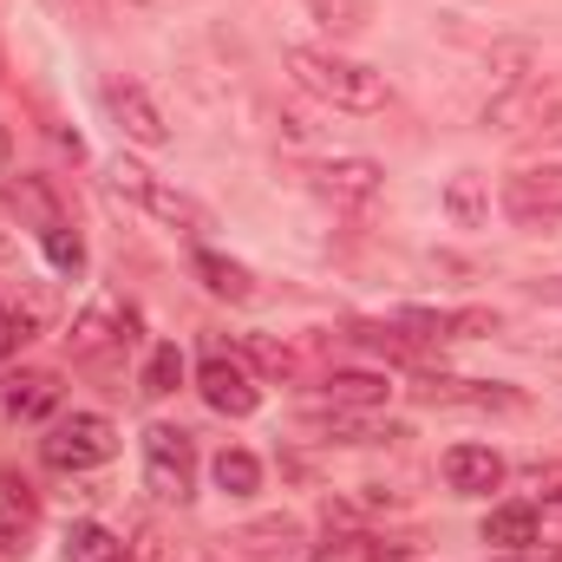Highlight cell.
<instances>
[{
  "label": "cell",
  "instance_id": "1f68e13d",
  "mask_svg": "<svg viewBox=\"0 0 562 562\" xmlns=\"http://www.w3.org/2000/svg\"><path fill=\"white\" fill-rule=\"evenodd\" d=\"M132 7H150V0H132Z\"/></svg>",
  "mask_w": 562,
  "mask_h": 562
},
{
  "label": "cell",
  "instance_id": "ba28073f",
  "mask_svg": "<svg viewBox=\"0 0 562 562\" xmlns=\"http://www.w3.org/2000/svg\"><path fill=\"white\" fill-rule=\"evenodd\" d=\"M223 543H229V562H314V543L294 517H256Z\"/></svg>",
  "mask_w": 562,
  "mask_h": 562
},
{
  "label": "cell",
  "instance_id": "5b68a950",
  "mask_svg": "<svg viewBox=\"0 0 562 562\" xmlns=\"http://www.w3.org/2000/svg\"><path fill=\"white\" fill-rule=\"evenodd\" d=\"M504 216L524 236H550L562 223V164H524L504 177Z\"/></svg>",
  "mask_w": 562,
  "mask_h": 562
},
{
  "label": "cell",
  "instance_id": "ac0fdd59",
  "mask_svg": "<svg viewBox=\"0 0 562 562\" xmlns=\"http://www.w3.org/2000/svg\"><path fill=\"white\" fill-rule=\"evenodd\" d=\"M301 431H314V438H327V445H373V438H406L400 425H367V419H353V413H307L301 419Z\"/></svg>",
  "mask_w": 562,
  "mask_h": 562
},
{
  "label": "cell",
  "instance_id": "d4e9b609",
  "mask_svg": "<svg viewBox=\"0 0 562 562\" xmlns=\"http://www.w3.org/2000/svg\"><path fill=\"white\" fill-rule=\"evenodd\" d=\"M314 562H406V550L386 537H334L327 550H314Z\"/></svg>",
  "mask_w": 562,
  "mask_h": 562
},
{
  "label": "cell",
  "instance_id": "83f0119b",
  "mask_svg": "<svg viewBox=\"0 0 562 562\" xmlns=\"http://www.w3.org/2000/svg\"><path fill=\"white\" fill-rule=\"evenodd\" d=\"M66 20H79V26H105V0H53Z\"/></svg>",
  "mask_w": 562,
  "mask_h": 562
},
{
  "label": "cell",
  "instance_id": "2e32d148",
  "mask_svg": "<svg viewBox=\"0 0 562 562\" xmlns=\"http://www.w3.org/2000/svg\"><path fill=\"white\" fill-rule=\"evenodd\" d=\"M0 406H7L13 419H26V425L46 419V413L59 406V373H40V367H33V373H13V380L0 386Z\"/></svg>",
  "mask_w": 562,
  "mask_h": 562
},
{
  "label": "cell",
  "instance_id": "ffe728a7",
  "mask_svg": "<svg viewBox=\"0 0 562 562\" xmlns=\"http://www.w3.org/2000/svg\"><path fill=\"white\" fill-rule=\"evenodd\" d=\"M33 243H40V256H46L59 276H79V269H86V236L72 229V216H59V223L33 229Z\"/></svg>",
  "mask_w": 562,
  "mask_h": 562
},
{
  "label": "cell",
  "instance_id": "e0dca14e",
  "mask_svg": "<svg viewBox=\"0 0 562 562\" xmlns=\"http://www.w3.org/2000/svg\"><path fill=\"white\" fill-rule=\"evenodd\" d=\"M33 517H40L33 491H26L20 477H7V471H0V557L26 550V530H33Z\"/></svg>",
  "mask_w": 562,
  "mask_h": 562
},
{
  "label": "cell",
  "instance_id": "484cf974",
  "mask_svg": "<svg viewBox=\"0 0 562 562\" xmlns=\"http://www.w3.org/2000/svg\"><path fill=\"white\" fill-rule=\"evenodd\" d=\"M243 353H249L269 380H301V353L281 347V340H269V334H243Z\"/></svg>",
  "mask_w": 562,
  "mask_h": 562
},
{
  "label": "cell",
  "instance_id": "7a4b0ae2",
  "mask_svg": "<svg viewBox=\"0 0 562 562\" xmlns=\"http://www.w3.org/2000/svg\"><path fill=\"white\" fill-rule=\"evenodd\" d=\"M105 183H112V196H125V203H138L144 216H157V223H170V229H183V236H196V229H210V210H203L196 196H183L177 183H164L157 170H144L138 157H112V170H105Z\"/></svg>",
  "mask_w": 562,
  "mask_h": 562
},
{
  "label": "cell",
  "instance_id": "5bb4252c",
  "mask_svg": "<svg viewBox=\"0 0 562 562\" xmlns=\"http://www.w3.org/2000/svg\"><path fill=\"white\" fill-rule=\"evenodd\" d=\"M400 327H413L419 340H471V334H497V314L491 307H458V314H438V307H406Z\"/></svg>",
  "mask_w": 562,
  "mask_h": 562
},
{
  "label": "cell",
  "instance_id": "d6986e66",
  "mask_svg": "<svg viewBox=\"0 0 562 562\" xmlns=\"http://www.w3.org/2000/svg\"><path fill=\"white\" fill-rule=\"evenodd\" d=\"M445 216H451L458 229H477V223L491 216V183H484L477 170H458V177L445 183Z\"/></svg>",
  "mask_w": 562,
  "mask_h": 562
},
{
  "label": "cell",
  "instance_id": "277c9868",
  "mask_svg": "<svg viewBox=\"0 0 562 562\" xmlns=\"http://www.w3.org/2000/svg\"><path fill=\"white\" fill-rule=\"evenodd\" d=\"M40 458L53 471H99V464L119 458V425L105 413H72V419H59L40 438Z\"/></svg>",
  "mask_w": 562,
  "mask_h": 562
},
{
  "label": "cell",
  "instance_id": "30bf717a",
  "mask_svg": "<svg viewBox=\"0 0 562 562\" xmlns=\"http://www.w3.org/2000/svg\"><path fill=\"white\" fill-rule=\"evenodd\" d=\"M425 406H471V413H530V393L517 386H497V380H419L413 386Z\"/></svg>",
  "mask_w": 562,
  "mask_h": 562
},
{
  "label": "cell",
  "instance_id": "4fadbf2b",
  "mask_svg": "<svg viewBox=\"0 0 562 562\" xmlns=\"http://www.w3.org/2000/svg\"><path fill=\"white\" fill-rule=\"evenodd\" d=\"M327 406H340V413H373V406H386V373H367V367H334V373H321V386H314Z\"/></svg>",
  "mask_w": 562,
  "mask_h": 562
},
{
  "label": "cell",
  "instance_id": "cb8c5ba5",
  "mask_svg": "<svg viewBox=\"0 0 562 562\" xmlns=\"http://www.w3.org/2000/svg\"><path fill=\"white\" fill-rule=\"evenodd\" d=\"M307 13H314L327 33H340V40H353V33L373 26V0H307Z\"/></svg>",
  "mask_w": 562,
  "mask_h": 562
},
{
  "label": "cell",
  "instance_id": "603a6c76",
  "mask_svg": "<svg viewBox=\"0 0 562 562\" xmlns=\"http://www.w3.org/2000/svg\"><path fill=\"white\" fill-rule=\"evenodd\" d=\"M216 484H223V497H256V491H262V458L243 451V445H229V451L216 458Z\"/></svg>",
  "mask_w": 562,
  "mask_h": 562
},
{
  "label": "cell",
  "instance_id": "4dcf8cb0",
  "mask_svg": "<svg viewBox=\"0 0 562 562\" xmlns=\"http://www.w3.org/2000/svg\"><path fill=\"white\" fill-rule=\"evenodd\" d=\"M530 301H543V307H562V276L530 281Z\"/></svg>",
  "mask_w": 562,
  "mask_h": 562
},
{
  "label": "cell",
  "instance_id": "7402d4cb",
  "mask_svg": "<svg viewBox=\"0 0 562 562\" xmlns=\"http://www.w3.org/2000/svg\"><path fill=\"white\" fill-rule=\"evenodd\" d=\"M177 386H183V347L164 340V347H150V360H144L138 393L144 400H164V393H177Z\"/></svg>",
  "mask_w": 562,
  "mask_h": 562
},
{
  "label": "cell",
  "instance_id": "9c48e42d",
  "mask_svg": "<svg viewBox=\"0 0 562 562\" xmlns=\"http://www.w3.org/2000/svg\"><path fill=\"white\" fill-rule=\"evenodd\" d=\"M307 190H321L327 203H373L386 190V170L373 157H321V164H301Z\"/></svg>",
  "mask_w": 562,
  "mask_h": 562
},
{
  "label": "cell",
  "instance_id": "3957f363",
  "mask_svg": "<svg viewBox=\"0 0 562 562\" xmlns=\"http://www.w3.org/2000/svg\"><path fill=\"white\" fill-rule=\"evenodd\" d=\"M144 484L164 504H190L196 497V438L183 425H144Z\"/></svg>",
  "mask_w": 562,
  "mask_h": 562
},
{
  "label": "cell",
  "instance_id": "7c38bea8",
  "mask_svg": "<svg viewBox=\"0 0 562 562\" xmlns=\"http://www.w3.org/2000/svg\"><path fill=\"white\" fill-rule=\"evenodd\" d=\"M445 484H451L458 497H491V491L504 484V458H497L491 445H451V451H445Z\"/></svg>",
  "mask_w": 562,
  "mask_h": 562
},
{
  "label": "cell",
  "instance_id": "9a60e30c",
  "mask_svg": "<svg viewBox=\"0 0 562 562\" xmlns=\"http://www.w3.org/2000/svg\"><path fill=\"white\" fill-rule=\"evenodd\" d=\"M190 276L203 281L216 301H256V276L243 262H229L223 249H190Z\"/></svg>",
  "mask_w": 562,
  "mask_h": 562
},
{
  "label": "cell",
  "instance_id": "6da1fadb",
  "mask_svg": "<svg viewBox=\"0 0 562 562\" xmlns=\"http://www.w3.org/2000/svg\"><path fill=\"white\" fill-rule=\"evenodd\" d=\"M281 59L294 72V86L307 99L334 105V112H386V99H393L386 72H373V66H360V59H347L334 46H288Z\"/></svg>",
  "mask_w": 562,
  "mask_h": 562
},
{
  "label": "cell",
  "instance_id": "8fae6325",
  "mask_svg": "<svg viewBox=\"0 0 562 562\" xmlns=\"http://www.w3.org/2000/svg\"><path fill=\"white\" fill-rule=\"evenodd\" d=\"M132 327H138V321H132V307H119V301H92V307L72 321L66 347H72V360H86V367H92V360H105L112 347H125V340H132Z\"/></svg>",
  "mask_w": 562,
  "mask_h": 562
},
{
  "label": "cell",
  "instance_id": "f546056e",
  "mask_svg": "<svg viewBox=\"0 0 562 562\" xmlns=\"http://www.w3.org/2000/svg\"><path fill=\"white\" fill-rule=\"evenodd\" d=\"M20 340H26V321H20V314H7V307H0V360H7V353H13V347H20Z\"/></svg>",
  "mask_w": 562,
  "mask_h": 562
},
{
  "label": "cell",
  "instance_id": "8992f818",
  "mask_svg": "<svg viewBox=\"0 0 562 562\" xmlns=\"http://www.w3.org/2000/svg\"><path fill=\"white\" fill-rule=\"evenodd\" d=\"M99 99H105V112H112V125L125 132L132 144H144V150H157V144H170V119H164V105L144 92L138 79H105L99 86Z\"/></svg>",
  "mask_w": 562,
  "mask_h": 562
},
{
  "label": "cell",
  "instance_id": "44dd1931",
  "mask_svg": "<svg viewBox=\"0 0 562 562\" xmlns=\"http://www.w3.org/2000/svg\"><path fill=\"white\" fill-rule=\"evenodd\" d=\"M484 543L524 557V550L537 543V510H530V504H504V510H491V517H484Z\"/></svg>",
  "mask_w": 562,
  "mask_h": 562
},
{
  "label": "cell",
  "instance_id": "4316f807",
  "mask_svg": "<svg viewBox=\"0 0 562 562\" xmlns=\"http://www.w3.org/2000/svg\"><path fill=\"white\" fill-rule=\"evenodd\" d=\"M119 550V537L112 530H99V524H72L66 530V562H99Z\"/></svg>",
  "mask_w": 562,
  "mask_h": 562
},
{
  "label": "cell",
  "instance_id": "f1b7e54d",
  "mask_svg": "<svg viewBox=\"0 0 562 562\" xmlns=\"http://www.w3.org/2000/svg\"><path fill=\"white\" fill-rule=\"evenodd\" d=\"M99 562H157V537H150V530H138V543H119L112 557H99Z\"/></svg>",
  "mask_w": 562,
  "mask_h": 562
},
{
  "label": "cell",
  "instance_id": "52a82bcc",
  "mask_svg": "<svg viewBox=\"0 0 562 562\" xmlns=\"http://www.w3.org/2000/svg\"><path fill=\"white\" fill-rule=\"evenodd\" d=\"M196 393H203V406L210 413H223V419H249L256 406H262V386L249 380V367L243 360H229L223 347L216 353H203V367H196Z\"/></svg>",
  "mask_w": 562,
  "mask_h": 562
}]
</instances>
